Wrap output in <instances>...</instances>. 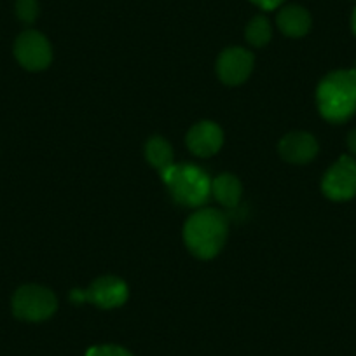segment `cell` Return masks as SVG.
I'll return each mask as SVG.
<instances>
[{"instance_id": "cell-1", "label": "cell", "mask_w": 356, "mask_h": 356, "mask_svg": "<svg viewBox=\"0 0 356 356\" xmlns=\"http://www.w3.org/2000/svg\"><path fill=\"white\" fill-rule=\"evenodd\" d=\"M229 236V220L215 208H201L187 218L184 241L194 257L210 260L220 253Z\"/></svg>"}, {"instance_id": "cell-2", "label": "cell", "mask_w": 356, "mask_h": 356, "mask_svg": "<svg viewBox=\"0 0 356 356\" xmlns=\"http://www.w3.org/2000/svg\"><path fill=\"white\" fill-rule=\"evenodd\" d=\"M318 111L327 121L346 122L356 114V68L330 72L316 89Z\"/></svg>"}, {"instance_id": "cell-3", "label": "cell", "mask_w": 356, "mask_h": 356, "mask_svg": "<svg viewBox=\"0 0 356 356\" xmlns=\"http://www.w3.org/2000/svg\"><path fill=\"white\" fill-rule=\"evenodd\" d=\"M161 178L171 197L184 207H203L211 196L210 177L194 164H171L161 173Z\"/></svg>"}, {"instance_id": "cell-4", "label": "cell", "mask_w": 356, "mask_h": 356, "mask_svg": "<svg viewBox=\"0 0 356 356\" xmlns=\"http://www.w3.org/2000/svg\"><path fill=\"white\" fill-rule=\"evenodd\" d=\"M58 309L53 290L40 285H23L13 296V313L23 321H44Z\"/></svg>"}, {"instance_id": "cell-5", "label": "cell", "mask_w": 356, "mask_h": 356, "mask_svg": "<svg viewBox=\"0 0 356 356\" xmlns=\"http://www.w3.org/2000/svg\"><path fill=\"white\" fill-rule=\"evenodd\" d=\"M129 297V290L126 282L118 276H100L95 280L88 289L72 290L70 300L74 304L91 302L100 309H114V307L126 304Z\"/></svg>"}, {"instance_id": "cell-6", "label": "cell", "mask_w": 356, "mask_h": 356, "mask_svg": "<svg viewBox=\"0 0 356 356\" xmlns=\"http://www.w3.org/2000/svg\"><path fill=\"white\" fill-rule=\"evenodd\" d=\"M321 191L332 201H349L356 196V159L341 156L323 175Z\"/></svg>"}, {"instance_id": "cell-7", "label": "cell", "mask_w": 356, "mask_h": 356, "mask_svg": "<svg viewBox=\"0 0 356 356\" xmlns=\"http://www.w3.org/2000/svg\"><path fill=\"white\" fill-rule=\"evenodd\" d=\"M15 56L26 70L40 72L49 67L53 60V49L46 35L37 30H26L16 39Z\"/></svg>"}, {"instance_id": "cell-8", "label": "cell", "mask_w": 356, "mask_h": 356, "mask_svg": "<svg viewBox=\"0 0 356 356\" xmlns=\"http://www.w3.org/2000/svg\"><path fill=\"white\" fill-rule=\"evenodd\" d=\"M255 58L245 47H227L217 60V75L224 84L239 86L248 81Z\"/></svg>"}, {"instance_id": "cell-9", "label": "cell", "mask_w": 356, "mask_h": 356, "mask_svg": "<svg viewBox=\"0 0 356 356\" xmlns=\"http://www.w3.org/2000/svg\"><path fill=\"white\" fill-rule=\"evenodd\" d=\"M187 147L197 157H211L222 149L224 131L213 121H201L187 131Z\"/></svg>"}, {"instance_id": "cell-10", "label": "cell", "mask_w": 356, "mask_h": 356, "mask_svg": "<svg viewBox=\"0 0 356 356\" xmlns=\"http://www.w3.org/2000/svg\"><path fill=\"white\" fill-rule=\"evenodd\" d=\"M280 156L290 164H307L316 157L318 147L316 138L311 133L293 131L283 136L278 143Z\"/></svg>"}, {"instance_id": "cell-11", "label": "cell", "mask_w": 356, "mask_h": 356, "mask_svg": "<svg viewBox=\"0 0 356 356\" xmlns=\"http://www.w3.org/2000/svg\"><path fill=\"white\" fill-rule=\"evenodd\" d=\"M278 29L285 33L286 37H292V39H299V37L307 35V32L311 30L313 25V19L307 9H304L302 6L290 4L285 6L282 11L278 13Z\"/></svg>"}, {"instance_id": "cell-12", "label": "cell", "mask_w": 356, "mask_h": 356, "mask_svg": "<svg viewBox=\"0 0 356 356\" xmlns=\"http://www.w3.org/2000/svg\"><path fill=\"white\" fill-rule=\"evenodd\" d=\"M211 196L225 208L238 207L243 196V186L239 178L231 173H222L211 180Z\"/></svg>"}, {"instance_id": "cell-13", "label": "cell", "mask_w": 356, "mask_h": 356, "mask_svg": "<svg viewBox=\"0 0 356 356\" xmlns=\"http://www.w3.org/2000/svg\"><path fill=\"white\" fill-rule=\"evenodd\" d=\"M145 159L152 168L159 170L163 173L166 168H170L175 159L173 147L163 136H152L145 143Z\"/></svg>"}, {"instance_id": "cell-14", "label": "cell", "mask_w": 356, "mask_h": 356, "mask_svg": "<svg viewBox=\"0 0 356 356\" xmlns=\"http://www.w3.org/2000/svg\"><path fill=\"white\" fill-rule=\"evenodd\" d=\"M273 37V26L266 16L259 15L246 25L245 39L253 47H264Z\"/></svg>"}, {"instance_id": "cell-15", "label": "cell", "mask_w": 356, "mask_h": 356, "mask_svg": "<svg viewBox=\"0 0 356 356\" xmlns=\"http://www.w3.org/2000/svg\"><path fill=\"white\" fill-rule=\"evenodd\" d=\"M16 16L23 23H33L39 16V2L37 0H16Z\"/></svg>"}, {"instance_id": "cell-16", "label": "cell", "mask_w": 356, "mask_h": 356, "mask_svg": "<svg viewBox=\"0 0 356 356\" xmlns=\"http://www.w3.org/2000/svg\"><path fill=\"white\" fill-rule=\"evenodd\" d=\"M86 356H133L128 349L115 344H102L93 346L86 351Z\"/></svg>"}, {"instance_id": "cell-17", "label": "cell", "mask_w": 356, "mask_h": 356, "mask_svg": "<svg viewBox=\"0 0 356 356\" xmlns=\"http://www.w3.org/2000/svg\"><path fill=\"white\" fill-rule=\"evenodd\" d=\"M250 2H253L257 8L264 9V11H275V9L280 8L285 0H250Z\"/></svg>"}, {"instance_id": "cell-18", "label": "cell", "mask_w": 356, "mask_h": 356, "mask_svg": "<svg viewBox=\"0 0 356 356\" xmlns=\"http://www.w3.org/2000/svg\"><path fill=\"white\" fill-rule=\"evenodd\" d=\"M346 143H348V149H349V152H351V156L356 157V128L349 131Z\"/></svg>"}, {"instance_id": "cell-19", "label": "cell", "mask_w": 356, "mask_h": 356, "mask_svg": "<svg viewBox=\"0 0 356 356\" xmlns=\"http://www.w3.org/2000/svg\"><path fill=\"white\" fill-rule=\"evenodd\" d=\"M351 29H353V32H355V35H356V8H355V11H353V15H351Z\"/></svg>"}]
</instances>
